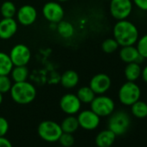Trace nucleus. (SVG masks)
Segmentation results:
<instances>
[{
	"label": "nucleus",
	"instance_id": "nucleus-1",
	"mask_svg": "<svg viewBox=\"0 0 147 147\" xmlns=\"http://www.w3.org/2000/svg\"><path fill=\"white\" fill-rule=\"evenodd\" d=\"M113 34V38L121 47L134 45L139 36L136 25L126 19L119 20L115 24Z\"/></svg>",
	"mask_w": 147,
	"mask_h": 147
},
{
	"label": "nucleus",
	"instance_id": "nucleus-2",
	"mask_svg": "<svg viewBox=\"0 0 147 147\" xmlns=\"http://www.w3.org/2000/svg\"><path fill=\"white\" fill-rule=\"evenodd\" d=\"M11 97L14 102L19 105H28L34 101L36 97V89L30 82H15L10 91Z\"/></svg>",
	"mask_w": 147,
	"mask_h": 147
},
{
	"label": "nucleus",
	"instance_id": "nucleus-3",
	"mask_svg": "<svg viewBox=\"0 0 147 147\" xmlns=\"http://www.w3.org/2000/svg\"><path fill=\"white\" fill-rule=\"evenodd\" d=\"M131 125V119L129 115L123 111L113 113L108 120V129L111 130L116 136L125 134Z\"/></svg>",
	"mask_w": 147,
	"mask_h": 147
},
{
	"label": "nucleus",
	"instance_id": "nucleus-4",
	"mask_svg": "<svg viewBox=\"0 0 147 147\" xmlns=\"http://www.w3.org/2000/svg\"><path fill=\"white\" fill-rule=\"evenodd\" d=\"M37 133L39 137L49 143H54L58 141L60 136L62 133L60 124L53 120H43L37 127Z\"/></svg>",
	"mask_w": 147,
	"mask_h": 147
},
{
	"label": "nucleus",
	"instance_id": "nucleus-5",
	"mask_svg": "<svg viewBox=\"0 0 147 147\" xmlns=\"http://www.w3.org/2000/svg\"><path fill=\"white\" fill-rule=\"evenodd\" d=\"M140 95V88L135 83V82L128 81L120 87L118 94L120 103L125 106H131L139 100Z\"/></svg>",
	"mask_w": 147,
	"mask_h": 147
},
{
	"label": "nucleus",
	"instance_id": "nucleus-6",
	"mask_svg": "<svg viewBox=\"0 0 147 147\" xmlns=\"http://www.w3.org/2000/svg\"><path fill=\"white\" fill-rule=\"evenodd\" d=\"M90 109L100 118L107 117L114 112L115 103L112 98L100 94L95 96L90 103Z\"/></svg>",
	"mask_w": 147,
	"mask_h": 147
},
{
	"label": "nucleus",
	"instance_id": "nucleus-7",
	"mask_svg": "<svg viewBox=\"0 0 147 147\" xmlns=\"http://www.w3.org/2000/svg\"><path fill=\"white\" fill-rule=\"evenodd\" d=\"M110 13L116 20L126 19L131 13L132 2L131 0H111Z\"/></svg>",
	"mask_w": 147,
	"mask_h": 147
},
{
	"label": "nucleus",
	"instance_id": "nucleus-8",
	"mask_svg": "<svg viewBox=\"0 0 147 147\" xmlns=\"http://www.w3.org/2000/svg\"><path fill=\"white\" fill-rule=\"evenodd\" d=\"M10 58L14 66H27L31 59V52L25 44L15 45L10 52Z\"/></svg>",
	"mask_w": 147,
	"mask_h": 147
},
{
	"label": "nucleus",
	"instance_id": "nucleus-9",
	"mask_svg": "<svg viewBox=\"0 0 147 147\" xmlns=\"http://www.w3.org/2000/svg\"><path fill=\"white\" fill-rule=\"evenodd\" d=\"M44 18L51 24H58L64 18V10L59 2H48L42 7Z\"/></svg>",
	"mask_w": 147,
	"mask_h": 147
},
{
	"label": "nucleus",
	"instance_id": "nucleus-10",
	"mask_svg": "<svg viewBox=\"0 0 147 147\" xmlns=\"http://www.w3.org/2000/svg\"><path fill=\"white\" fill-rule=\"evenodd\" d=\"M61 110L67 115H75L78 113L82 107V102L76 94H66L60 100Z\"/></svg>",
	"mask_w": 147,
	"mask_h": 147
},
{
	"label": "nucleus",
	"instance_id": "nucleus-11",
	"mask_svg": "<svg viewBox=\"0 0 147 147\" xmlns=\"http://www.w3.org/2000/svg\"><path fill=\"white\" fill-rule=\"evenodd\" d=\"M77 119L80 127L87 131H93L96 129L100 122V117H99L91 109L79 112L77 115Z\"/></svg>",
	"mask_w": 147,
	"mask_h": 147
},
{
	"label": "nucleus",
	"instance_id": "nucleus-12",
	"mask_svg": "<svg viewBox=\"0 0 147 147\" xmlns=\"http://www.w3.org/2000/svg\"><path fill=\"white\" fill-rule=\"evenodd\" d=\"M111 85V78L103 73H100L94 76L89 82V87L94 92V94L98 95L104 94L105 93H107L110 89Z\"/></svg>",
	"mask_w": 147,
	"mask_h": 147
},
{
	"label": "nucleus",
	"instance_id": "nucleus-13",
	"mask_svg": "<svg viewBox=\"0 0 147 147\" xmlns=\"http://www.w3.org/2000/svg\"><path fill=\"white\" fill-rule=\"evenodd\" d=\"M17 22L24 26L33 24L37 18V11L36 8L30 5H24L17 11Z\"/></svg>",
	"mask_w": 147,
	"mask_h": 147
},
{
	"label": "nucleus",
	"instance_id": "nucleus-14",
	"mask_svg": "<svg viewBox=\"0 0 147 147\" xmlns=\"http://www.w3.org/2000/svg\"><path fill=\"white\" fill-rule=\"evenodd\" d=\"M18 22L14 18H4L0 20V38L8 40L11 38L18 31Z\"/></svg>",
	"mask_w": 147,
	"mask_h": 147
},
{
	"label": "nucleus",
	"instance_id": "nucleus-15",
	"mask_svg": "<svg viewBox=\"0 0 147 147\" xmlns=\"http://www.w3.org/2000/svg\"><path fill=\"white\" fill-rule=\"evenodd\" d=\"M119 57L125 63L137 62V63L140 64L144 60L139 55L137 48L134 47V45L123 46L121 48V49L119 50Z\"/></svg>",
	"mask_w": 147,
	"mask_h": 147
},
{
	"label": "nucleus",
	"instance_id": "nucleus-16",
	"mask_svg": "<svg viewBox=\"0 0 147 147\" xmlns=\"http://www.w3.org/2000/svg\"><path fill=\"white\" fill-rule=\"evenodd\" d=\"M79 80L80 77L78 73L75 70L68 69L62 73L60 78V83L63 88L67 89H71L78 85Z\"/></svg>",
	"mask_w": 147,
	"mask_h": 147
},
{
	"label": "nucleus",
	"instance_id": "nucleus-17",
	"mask_svg": "<svg viewBox=\"0 0 147 147\" xmlns=\"http://www.w3.org/2000/svg\"><path fill=\"white\" fill-rule=\"evenodd\" d=\"M116 135L108 128L100 131L95 138V144L98 147H110L113 144Z\"/></svg>",
	"mask_w": 147,
	"mask_h": 147
},
{
	"label": "nucleus",
	"instance_id": "nucleus-18",
	"mask_svg": "<svg viewBox=\"0 0 147 147\" xmlns=\"http://www.w3.org/2000/svg\"><path fill=\"white\" fill-rule=\"evenodd\" d=\"M60 126L61 128L62 132L72 134L76 132L80 127L77 117H76L75 115H67L66 118L62 119V121L60 124Z\"/></svg>",
	"mask_w": 147,
	"mask_h": 147
},
{
	"label": "nucleus",
	"instance_id": "nucleus-19",
	"mask_svg": "<svg viewBox=\"0 0 147 147\" xmlns=\"http://www.w3.org/2000/svg\"><path fill=\"white\" fill-rule=\"evenodd\" d=\"M142 68L137 62H130L125 67V76L128 82H135L141 76Z\"/></svg>",
	"mask_w": 147,
	"mask_h": 147
},
{
	"label": "nucleus",
	"instance_id": "nucleus-20",
	"mask_svg": "<svg viewBox=\"0 0 147 147\" xmlns=\"http://www.w3.org/2000/svg\"><path fill=\"white\" fill-rule=\"evenodd\" d=\"M29 76V69L27 66H14L11 72V79L14 82H26Z\"/></svg>",
	"mask_w": 147,
	"mask_h": 147
},
{
	"label": "nucleus",
	"instance_id": "nucleus-21",
	"mask_svg": "<svg viewBox=\"0 0 147 147\" xmlns=\"http://www.w3.org/2000/svg\"><path fill=\"white\" fill-rule=\"evenodd\" d=\"M56 30L59 36L64 39L71 38L75 34V28H74L73 24L64 20H61L56 24Z\"/></svg>",
	"mask_w": 147,
	"mask_h": 147
},
{
	"label": "nucleus",
	"instance_id": "nucleus-22",
	"mask_svg": "<svg viewBox=\"0 0 147 147\" xmlns=\"http://www.w3.org/2000/svg\"><path fill=\"white\" fill-rule=\"evenodd\" d=\"M13 67L10 55L5 52H0V76H9Z\"/></svg>",
	"mask_w": 147,
	"mask_h": 147
},
{
	"label": "nucleus",
	"instance_id": "nucleus-23",
	"mask_svg": "<svg viewBox=\"0 0 147 147\" xmlns=\"http://www.w3.org/2000/svg\"><path fill=\"white\" fill-rule=\"evenodd\" d=\"M76 95L81 100V102L84 104H90L96 96V94L89 86H84L80 88L77 91Z\"/></svg>",
	"mask_w": 147,
	"mask_h": 147
},
{
	"label": "nucleus",
	"instance_id": "nucleus-24",
	"mask_svg": "<svg viewBox=\"0 0 147 147\" xmlns=\"http://www.w3.org/2000/svg\"><path fill=\"white\" fill-rule=\"evenodd\" d=\"M131 111L133 116L138 119H144L147 117V103L144 101L138 100L131 106Z\"/></svg>",
	"mask_w": 147,
	"mask_h": 147
},
{
	"label": "nucleus",
	"instance_id": "nucleus-25",
	"mask_svg": "<svg viewBox=\"0 0 147 147\" xmlns=\"http://www.w3.org/2000/svg\"><path fill=\"white\" fill-rule=\"evenodd\" d=\"M17 11L15 4L11 1H5L0 7L1 15L5 18H13L17 14Z\"/></svg>",
	"mask_w": 147,
	"mask_h": 147
},
{
	"label": "nucleus",
	"instance_id": "nucleus-26",
	"mask_svg": "<svg viewBox=\"0 0 147 147\" xmlns=\"http://www.w3.org/2000/svg\"><path fill=\"white\" fill-rule=\"evenodd\" d=\"M119 45L114 38H107L101 43V49L107 54H112L119 49Z\"/></svg>",
	"mask_w": 147,
	"mask_h": 147
},
{
	"label": "nucleus",
	"instance_id": "nucleus-27",
	"mask_svg": "<svg viewBox=\"0 0 147 147\" xmlns=\"http://www.w3.org/2000/svg\"><path fill=\"white\" fill-rule=\"evenodd\" d=\"M137 49L139 55L144 58L147 59V34L144 35L141 38L137 41Z\"/></svg>",
	"mask_w": 147,
	"mask_h": 147
},
{
	"label": "nucleus",
	"instance_id": "nucleus-28",
	"mask_svg": "<svg viewBox=\"0 0 147 147\" xmlns=\"http://www.w3.org/2000/svg\"><path fill=\"white\" fill-rule=\"evenodd\" d=\"M58 142L62 147H72L75 144V137L72 133L62 132L58 139Z\"/></svg>",
	"mask_w": 147,
	"mask_h": 147
},
{
	"label": "nucleus",
	"instance_id": "nucleus-29",
	"mask_svg": "<svg viewBox=\"0 0 147 147\" xmlns=\"http://www.w3.org/2000/svg\"><path fill=\"white\" fill-rule=\"evenodd\" d=\"M12 82L9 76H0V93L4 94L10 92Z\"/></svg>",
	"mask_w": 147,
	"mask_h": 147
},
{
	"label": "nucleus",
	"instance_id": "nucleus-30",
	"mask_svg": "<svg viewBox=\"0 0 147 147\" xmlns=\"http://www.w3.org/2000/svg\"><path fill=\"white\" fill-rule=\"evenodd\" d=\"M9 131V122L8 120L0 116V137H5Z\"/></svg>",
	"mask_w": 147,
	"mask_h": 147
},
{
	"label": "nucleus",
	"instance_id": "nucleus-31",
	"mask_svg": "<svg viewBox=\"0 0 147 147\" xmlns=\"http://www.w3.org/2000/svg\"><path fill=\"white\" fill-rule=\"evenodd\" d=\"M132 2L141 11H147V0H132Z\"/></svg>",
	"mask_w": 147,
	"mask_h": 147
},
{
	"label": "nucleus",
	"instance_id": "nucleus-32",
	"mask_svg": "<svg viewBox=\"0 0 147 147\" xmlns=\"http://www.w3.org/2000/svg\"><path fill=\"white\" fill-rule=\"evenodd\" d=\"M0 147H13L11 142L5 137H0Z\"/></svg>",
	"mask_w": 147,
	"mask_h": 147
},
{
	"label": "nucleus",
	"instance_id": "nucleus-33",
	"mask_svg": "<svg viewBox=\"0 0 147 147\" xmlns=\"http://www.w3.org/2000/svg\"><path fill=\"white\" fill-rule=\"evenodd\" d=\"M141 77H142V79L144 80V82L147 83V65L142 69V72H141Z\"/></svg>",
	"mask_w": 147,
	"mask_h": 147
},
{
	"label": "nucleus",
	"instance_id": "nucleus-34",
	"mask_svg": "<svg viewBox=\"0 0 147 147\" xmlns=\"http://www.w3.org/2000/svg\"><path fill=\"white\" fill-rule=\"evenodd\" d=\"M3 100H4V97H3V94H1V93H0V105L2 104V102H3Z\"/></svg>",
	"mask_w": 147,
	"mask_h": 147
},
{
	"label": "nucleus",
	"instance_id": "nucleus-35",
	"mask_svg": "<svg viewBox=\"0 0 147 147\" xmlns=\"http://www.w3.org/2000/svg\"><path fill=\"white\" fill-rule=\"evenodd\" d=\"M57 2H67V1H69V0H56Z\"/></svg>",
	"mask_w": 147,
	"mask_h": 147
},
{
	"label": "nucleus",
	"instance_id": "nucleus-36",
	"mask_svg": "<svg viewBox=\"0 0 147 147\" xmlns=\"http://www.w3.org/2000/svg\"><path fill=\"white\" fill-rule=\"evenodd\" d=\"M107 1H111V0H107Z\"/></svg>",
	"mask_w": 147,
	"mask_h": 147
},
{
	"label": "nucleus",
	"instance_id": "nucleus-37",
	"mask_svg": "<svg viewBox=\"0 0 147 147\" xmlns=\"http://www.w3.org/2000/svg\"><path fill=\"white\" fill-rule=\"evenodd\" d=\"M58 147H62V146H61V145H60V146H58Z\"/></svg>",
	"mask_w": 147,
	"mask_h": 147
},
{
	"label": "nucleus",
	"instance_id": "nucleus-38",
	"mask_svg": "<svg viewBox=\"0 0 147 147\" xmlns=\"http://www.w3.org/2000/svg\"><path fill=\"white\" fill-rule=\"evenodd\" d=\"M110 147H112V146H110Z\"/></svg>",
	"mask_w": 147,
	"mask_h": 147
}]
</instances>
